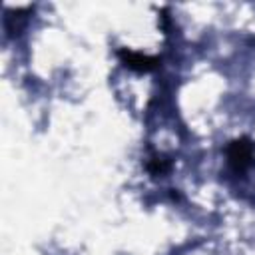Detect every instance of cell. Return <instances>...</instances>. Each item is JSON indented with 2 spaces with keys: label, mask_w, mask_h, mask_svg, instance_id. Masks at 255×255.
Returning <instances> with one entry per match:
<instances>
[{
  "label": "cell",
  "mask_w": 255,
  "mask_h": 255,
  "mask_svg": "<svg viewBox=\"0 0 255 255\" xmlns=\"http://www.w3.org/2000/svg\"><path fill=\"white\" fill-rule=\"evenodd\" d=\"M251 157H253V143L249 139H237L229 143L227 159L235 171H243L251 163Z\"/></svg>",
  "instance_id": "obj_1"
},
{
  "label": "cell",
  "mask_w": 255,
  "mask_h": 255,
  "mask_svg": "<svg viewBox=\"0 0 255 255\" xmlns=\"http://www.w3.org/2000/svg\"><path fill=\"white\" fill-rule=\"evenodd\" d=\"M118 56L122 58V62H124L128 68H131V70H139V72L153 70V68H157V64H159L157 58L143 56V54H137V52H131V50H120Z\"/></svg>",
  "instance_id": "obj_2"
},
{
  "label": "cell",
  "mask_w": 255,
  "mask_h": 255,
  "mask_svg": "<svg viewBox=\"0 0 255 255\" xmlns=\"http://www.w3.org/2000/svg\"><path fill=\"white\" fill-rule=\"evenodd\" d=\"M147 169L151 173H163L169 169V161L167 159H161V157H153L149 163H147Z\"/></svg>",
  "instance_id": "obj_3"
}]
</instances>
